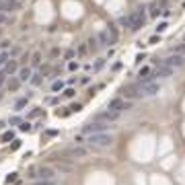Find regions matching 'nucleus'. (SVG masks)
I'll return each instance as SVG.
<instances>
[{"mask_svg": "<svg viewBox=\"0 0 185 185\" xmlns=\"http://www.w3.org/2000/svg\"><path fill=\"white\" fill-rule=\"evenodd\" d=\"M86 142H89L91 148H107V146L113 144V138L107 136V134H91L86 138Z\"/></svg>", "mask_w": 185, "mask_h": 185, "instance_id": "nucleus-1", "label": "nucleus"}, {"mask_svg": "<svg viewBox=\"0 0 185 185\" xmlns=\"http://www.w3.org/2000/svg\"><path fill=\"white\" fill-rule=\"evenodd\" d=\"M109 130H115V126H111V124H105V121H91V124H86V126L82 127V132L84 134H105V132H109Z\"/></svg>", "mask_w": 185, "mask_h": 185, "instance_id": "nucleus-2", "label": "nucleus"}, {"mask_svg": "<svg viewBox=\"0 0 185 185\" xmlns=\"http://www.w3.org/2000/svg\"><path fill=\"white\" fill-rule=\"evenodd\" d=\"M107 109L117 111V113H124V111H127V109H132V101H126L124 97H115V99H111V101H109Z\"/></svg>", "mask_w": 185, "mask_h": 185, "instance_id": "nucleus-3", "label": "nucleus"}, {"mask_svg": "<svg viewBox=\"0 0 185 185\" xmlns=\"http://www.w3.org/2000/svg\"><path fill=\"white\" fill-rule=\"evenodd\" d=\"M130 21H132V31H138V29H142L144 27V21H146V17H144V8H140V11L132 12L130 14Z\"/></svg>", "mask_w": 185, "mask_h": 185, "instance_id": "nucleus-4", "label": "nucleus"}, {"mask_svg": "<svg viewBox=\"0 0 185 185\" xmlns=\"http://www.w3.org/2000/svg\"><path fill=\"white\" fill-rule=\"evenodd\" d=\"M121 95L126 97L127 101H132V99H142L144 95L140 91V84H130V86H124L121 89Z\"/></svg>", "mask_w": 185, "mask_h": 185, "instance_id": "nucleus-5", "label": "nucleus"}, {"mask_svg": "<svg viewBox=\"0 0 185 185\" xmlns=\"http://www.w3.org/2000/svg\"><path fill=\"white\" fill-rule=\"evenodd\" d=\"M121 117V113H117V111H111V109H107V111H101V113H97L95 115V121H105V124H111V121H117Z\"/></svg>", "mask_w": 185, "mask_h": 185, "instance_id": "nucleus-6", "label": "nucleus"}, {"mask_svg": "<svg viewBox=\"0 0 185 185\" xmlns=\"http://www.w3.org/2000/svg\"><path fill=\"white\" fill-rule=\"evenodd\" d=\"M173 72H175V68H171V66H167L165 62H161L158 68L152 70V76H154V80H156V78H169V76H173Z\"/></svg>", "mask_w": 185, "mask_h": 185, "instance_id": "nucleus-7", "label": "nucleus"}, {"mask_svg": "<svg viewBox=\"0 0 185 185\" xmlns=\"http://www.w3.org/2000/svg\"><path fill=\"white\" fill-rule=\"evenodd\" d=\"M89 148L86 146H80V144H76V146H72V148H68L66 150V156H70V158H84V156H89Z\"/></svg>", "mask_w": 185, "mask_h": 185, "instance_id": "nucleus-8", "label": "nucleus"}, {"mask_svg": "<svg viewBox=\"0 0 185 185\" xmlns=\"http://www.w3.org/2000/svg\"><path fill=\"white\" fill-rule=\"evenodd\" d=\"M140 84V82H138ZM140 91H142V95L144 97H152V95H156V92L161 91V84L156 80H152V82H144V84H140Z\"/></svg>", "mask_w": 185, "mask_h": 185, "instance_id": "nucleus-9", "label": "nucleus"}, {"mask_svg": "<svg viewBox=\"0 0 185 185\" xmlns=\"http://www.w3.org/2000/svg\"><path fill=\"white\" fill-rule=\"evenodd\" d=\"M37 177H39V179H45V181H54L56 169H54V167H47V165H41V167H37Z\"/></svg>", "mask_w": 185, "mask_h": 185, "instance_id": "nucleus-10", "label": "nucleus"}, {"mask_svg": "<svg viewBox=\"0 0 185 185\" xmlns=\"http://www.w3.org/2000/svg\"><path fill=\"white\" fill-rule=\"evenodd\" d=\"M167 66H171V68H181V66H185V56H181V54H171L169 58L162 60Z\"/></svg>", "mask_w": 185, "mask_h": 185, "instance_id": "nucleus-11", "label": "nucleus"}, {"mask_svg": "<svg viewBox=\"0 0 185 185\" xmlns=\"http://www.w3.org/2000/svg\"><path fill=\"white\" fill-rule=\"evenodd\" d=\"M21 4L17 0H0V11L2 12H8V11H17Z\"/></svg>", "mask_w": 185, "mask_h": 185, "instance_id": "nucleus-12", "label": "nucleus"}, {"mask_svg": "<svg viewBox=\"0 0 185 185\" xmlns=\"http://www.w3.org/2000/svg\"><path fill=\"white\" fill-rule=\"evenodd\" d=\"M19 86H21V78H19V76H11V78L6 80V89H8V92H17Z\"/></svg>", "mask_w": 185, "mask_h": 185, "instance_id": "nucleus-13", "label": "nucleus"}, {"mask_svg": "<svg viewBox=\"0 0 185 185\" xmlns=\"http://www.w3.org/2000/svg\"><path fill=\"white\" fill-rule=\"evenodd\" d=\"M4 72H6L8 76H14V74L19 72V62H14V60H8V62L4 64Z\"/></svg>", "mask_w": 185, "mask_h": 185, "instance_id": "nucleus-14", "label": "nucleus"}, {"mask_svg": "<svg viewBox=\"0 0 185 185\" xmlns=\"http://www.w3.org/2000/svg\"><path fill=\"white\" fill-rule=\"evenodd\" d=\"M31 76H33V70H31V66H23V68H19V78H21V82L31 80Z\"/></svg>", "mask_w": 185, "mask_h": 185, "instance_id": "nucleus-15", "label": "nucleus"}, {"mask_svg": "<svg viewBox=\"0 0 185 185\" xmlns=\"http://www.w3.org/2000/svg\"><path fill=\"white\" fill-rule=\"evenodd\" d=\"M97 39L101 41V45H111V43H113V39H111L109 31H101V33L97 35Z\"/></svg>", "mask_w": 185, "mask_h": 185, "instance_id": "nucleus-16", "label": "nucleus"}, {"mask_svg": "<svg viewBox=\"0 0 185 185\" xmlns=\"http://www.w3.org/2000/svg\"><path fill=\"white\" fill-rule=\"evenodd\" d=\"M148 11H150V17H158L161 14V6H158V2H152L150 6H148Z\"/></svg>", "mask_w": 185, "mask_h": 185, "instance_id": "nucleus-17", "label": "nucleus"}, {"mask_svg": "<svg viewBox=\"0 0 185 185\" xmlns=\"http://www.w3.org/2000/svg\"><path fill=\"white\" fill-rule=\"evenodd\" d=\"M39 64H41V52H35L33 56H31V66H39Z\"/></svg>", "mask_w": 185, "mask_h": 185, "instance_id": "nucleus-18", "label": "nucleus"}, {"mask_svg": "<svg viewBox=\"0 0 185 185\" xmlns=\"http://www.w3.org/2000/svg\"><path fill=\"white\" fill-rule=\"evenodd\" d=\"M89 49H91V52H97V49H99V39H97V37H91V39H89Z\"/></svg>", "mask_w": 185, "mask_h": 185, "instance_id": "nucleus-19", "label": "nucleus"}, {"mask_svg": "<svg viewBox=\"0 0 185 185\" xmlns=\"http://www.w3.org/2000/svg\"><path fill=\"white\" fill-rule=\"evenodd\" d=\"M107 31H109L111 39H113V43H115V41H117V29H115V25H107Z\"/></svg>", "mask_w": 185, "mask_h": 185, "instance_id": "nucleus-20", "label": "nucleus"}, {"mask_svg": "<svg viewBox=\"0 0 185 185\" xmlns=\"http://www.w3.org/2000/svg\"><path fill=\"white\" fill-rule=\"evenodd\" d=\"M41 76H43L41 72H39V74H33V76H31V84H33V86L41 84V82H43V78H41Z\"/></svg>", "mask_w": 185, "mask_h": 185, "instance_id": "nucleus-21", "label": "nucleus"}, {"mask_svg": "<svg viewBox=\"0 0 185 185\" xmlns=\"http://www.w3.org/2000/svg\"><path fill=\"white\" fill-rule=\"evenodd\" d=\"M119 25H124V27H132V21H130V14H126V17H119Z\"/></svg>", "mask_w": 185, "mask_h": 185, "instance_id": "nucleus-22", "label": "nucleus"}, {"mask_svg": "<svg viewBox=\"0 0 185 185\" xmlns=\"http://www.w3.org/2000/svg\"><path fill=\"white\" fill-rule=\"evenodd\" d=\"M171 54H181V56H185V43H181V45H175L173 49H171Z\"/></svg>", "mask_w": 185, "mask_h": 185, "instance_id": "nucleus-23", "label": "nucleus"}, {"mask_svg": "<svg viewBox=\"0 0 185 185\" xmlns=\"http://www.w3.org/2000/svg\"><path fill=\"white\" fill-rule=\"evenodd\" d=\"M8 58H11V54H8V52H2V54H0V68L8 62Z\"/></svg>", "mask_w": 185, "mask_h": 185, "instance_id": "nucleus-24", "label": "nucleus"}, {"mask_svg": "<svg viewBox=\"0 0 185 185\" xmlns=\"http://www.w3.org/2000/svg\"><path fill=\"white\" fill-rule=\"evenodd\" d=\"M62 89H64V82H62V80H56L54 84H52V91H54V92L62 91Z\"/></svg>", "mask_w": 185, "mask_h": 185, "instance_id": "nucleus-25", "label": "nucleus"}, {"mask_svg": "<svg viewBox=\"0 0 185 185\" xmlns=\"http://www.w3.org/2000/svg\"><path fill=\"white\" fill-rule=\"evenodd\" d=\"M58 169H60V171H64V173H70V171H72V165H64V162H58Z\"/></svg>", "mask_w": 185, "mask_h": 185, "instance_id": "nucleus-26", "label": "nucleus"}, {"mask_svg": "<svg viewBox=\"0 0 185 185\" xmlns=\"http://www.w3.org/2000/svg\"><path fill=\"white\" fill-rule=\"evenodd\" d=\"M27 99H29V97H27ZM27 99H19V101H17V105H14V109H17V111H21L25 105H27Z\"/></svg>", "mask_w": 185, "mask_h": 185, "instance_id": "nucleus-27", "label": "nucleus"}, {"mask_svg": "<svg viewBox=\"0 0 185 185\" xmlns=\"http://www.w3.org/2000/svg\"><path fill=\"white\" fill-rule=\"evenodd\" d=\"M103 66H105V60H103V58H99V60H97V62H95V66H92V70L97 72V70H101V68H103Z\"/></svg>", "mask_w": 185, "mask_h": 185, "instance_id": "nucleus-28", "label": "nucleus"}, {"mask_svg": "<svg viewBox=\"0 0 185 185\" xmlns=\"http://www.w3.org/2000/svg\"><path fill=\"white\" fill-rule=\"evenodd\" d=\"M12 138H14V132H12V130H11V132H6V134L2 136V142H11Z\"/></svg>", "mask_w": 185, "mask_h": 185, "instance_id": "nucleus-29", "label": "nucleus"}, {"mask_svg": "<svg viewBox=\"0 0 185 185\" xmlns=\"http://www.w3.org/2000/svg\"><path fill=\"white\" fill-rule=\"evenodd\" d=\"M8 54H11V60H14L17 56H19V54H21V47H12V49L8 52Z\"/></svg>", "mask_w": 185, "mask_h": 185, "instance_id": "nucleus-30", "label": "nucleus"}, {"mask_svg": "<svg viewBox=\"0 0 185 185\" xmlns=\"http://www.w3.org/2000/svg\"><path fill=\"white\" fill-rule=\"evenodd\" d=\"M6 183H12V181H17V173H11V175H6V179H4Z\"/></svg>", "mask_w": 185, "mask_h": 185, "instance_id": "nucleus-31", "label": "nucleus"}, {"mask_svg": "<svg viewBox=\"0 0 185 185\" xmlns=\"http://www.w3.org/2000/svg\"><path fill=\"white\" fill-rule=\"evenodd\" d=\"M29 58H31V56H29L27 52H25V54H21V58H19V64H25V62H27Z\"/></svg>", "mask_w": 185, "mask_h": 185, "instance_id": "nucleus-32", "label": "nucleus"}, {"mask_svg": "<svg viewBox=\"0 0 185 185\" xmlns=\"http://www.w3.org/2000/svg\"><path fill=\"white\" fill-rule=\"evenodd\" d=\"M6 76H8V74H6V72H4V70H0V84H4V82L8 80V78H6Z\"/></svg>", "mask_w": 185, "mask_h": 185, "instance_id": "nucleus-33", "label": "nucleus"}, {"mask_svg": "<svg viewBox=\"0 0 185 185\" xmlns=\"http://www.w3.org/2000/svg\"><path fill=\"white\" fill-rule=\"evenodd\" d=\"M68 70H72V72L78 70V62H68Z\"/></svg>", "mask_w": 185, "mask_h": 185, "instance_id": "nucleus-34", "label": "nucleus"}, {"mask_svg": "<svg viewBox=\"0 0 185 185\" xmlns=\"http://www.w3.org/2000/svg\"><path fill=\"white\" fill-rule=\"evenodd\" d=\"M167 27H169V23H158V27H156V31H158V33H162V31H165Z\"/></svg>", "mask_w": 185, "mask_h": 185, "instance_id": "nucleus-35", "label": "nucleus"}, {"mask_svg": "<svg viewBox=\"0 0 185 185\" xmlns=\"http://www.w3.org/2000/svg\"><path fill=\"white\" fill-rule=\"evenodd\" d=\"M19 130H21V132H29V130H31V126H29L27 121H23V124H21V127H19Z\"/></svg>", "mask_w": 185, "mask_h": 185, "instance_id": "nucleus-36", "label": "nucleus"}, {"mask_svg": "<svg viewBox=\"0 0 185 185\" xmlns=\"http://www.w3.org/2000/svg\"><path fill=\"white\" fill-rule=\"evenodd\" d=\"M35 185H56V183H54V181H45V179H39Z\"/></svg>", "mask_w": 185, "mask_h": 185, "instance_id": "nucleus-37", "label": "nucleus"}, {"mask_svg": "<svg viewBox=\"0 0 185 185\" xmlns=\"http://www.w3.org/2000/svg\"><path fill=\"white\" fill-rule=\"evenodd\" d=\"M86 52H89V47H86V45H80V47H78V56H84Z\"/></svg>", "mask_w": 185, "mask_h": 185, "instance_id": "nucleus-38", "label": "nucleus"}, {"mask_svg": "<svg viewBox=\"0 0 185 185\" xmlns=\"http://www.w3.org/2000/svg\"><path fill=\"white\" fill-rule=\"evenodd\" d=\"M64 97H74V89H66V91H64Z\"/></svg>", "mask_w": 185, "mask_h": 185, "instance_id": "nucleus-39", "label": "nucleus"}, {"mask_svg": "<svg viewBox=\"0 0 185 185\" xmlns=\"http://www.w3.org/2000/svg\"><path fill=\"white\" fill-rule=\"evenodd\" d=\"M80 109H82V105H80V103H74L72 107H70V111H80Z\"/></svg>", "mask_w": 185, "mask_h": 185, "instance_id": "nucleus-40", "label": "nucleus"}, {"mask_svg": "<svg viewBox=\"0 0 185 185\" xmlns=\"http://www.w3.org/2000/svg\"><path fill=\"white\" fill-rule=\"evenodd\" d=\"M64 58H66V60H70V58H74V52H72V49H68V52H66V54H64Z\"/></svg>", "mask_w": 185, "mask_h": 185, "instance_id": "nucleus-41", "label": "nucleus"}, {"mask_svg": "<svg viewBox=\"0 0 185 185\" xmlns=\"http://www.w3.org/2000/svg\"><path fill=\"white\" fill-rule=\"evenodd\" d=\"M158 41H161V37H158V35H154V37H150V41H148V43H158Z\"/></svg>", "mask_w": 185, "mask_h": 185, "instance_id": "nucleus-42", "label": "nucleus"}, {"mask_svg": "<svg viewBox=\"0 0 185 185\" xmlns=\"http://www.w3.org/2000/svg\"><path fill=\"white\" fill-rule=\"evenodd\" d=\"M19 146H21V142H19V140H14V144H12L11 148H12V150H17V148H19Z\"/></svg>", "mask_w": 185, "mask_h": 185, "instance_id": "nucleus-43", "label": "nucleus"}, {"mask_svg": "<svg viewBox=\"0 0 185 185\" xmlns=\"http://www.w3.org/2000/svg\"><path fill=\"white\" fill-rule=\"evenodd\" d=\"M144 58H146L144 54H138V56H136V62H138V64H140V62H142V60H144Z\"/></svg>", "mask_w": 185, "mask_h": 185, "instance_id": "nucleus-44", "label": "nucleus"}, {"mask_svg": "<svg viewBox=\"0 0 185 185\" xmlns=\"http://www.w3.org/2000/svg\"><path fill=\"white\" fill-rule=\"evenodd\" d=\"M6 21H8V19H6L4 14H0V23H6Z\"/></svg>", "mask_w": 185, "mask_h": 185, "instance_id": "nucleus-45", "label": "nucleus"}, {"mask_svg": "<svg viewBox=\"0 0 185 185\" xmlns=\"http://www.w3.org/2000/svg\"><path fill=\"white\" fill-rule=\"evenodd\" d=\"M183 8H185V2H183Z\"/></svg>", "mask_w": 185, "mask_h": 185, "instance_id": "nucleus-46", "label": "nucleus"}]
</instances>
